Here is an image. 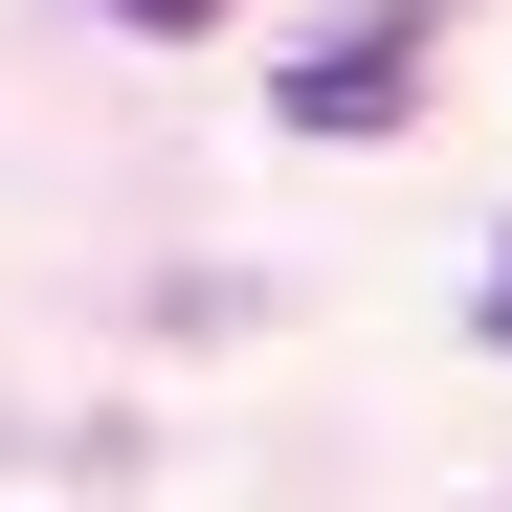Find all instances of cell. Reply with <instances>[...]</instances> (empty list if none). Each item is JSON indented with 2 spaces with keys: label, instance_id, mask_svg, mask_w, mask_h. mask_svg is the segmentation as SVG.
I'll list each match as a JSON object with an SVG mask.
<instances>
[{
  "label": "cell",
  "instance_id": "1",
  "mask_svg": "<svg viewBox=\"0 0 512 512\" xmlns=\"http://www.w3.org/2000/svg\"><path fill=\"white\" fill-rule=\"evenodd\" d=\"M268 112H290V134H401V112H423V23H334V45H290Z\"/></svg>",
  "mask_w": 512,
  "mask_h": 512
},
{
  "label": "cell",
  "instance_id": "2",
  "mask_svg": "<svg viewBox=\"0 0 512 512\" xmlns=\"http://www.w3.org/2000/svg\"><path fill=\"white\" fill-rule=\"evenodd\" d=\"M112 23H156V45H201V23H223V0H112Z\"/></svg>",
  "mask_w": 512,
  "mask_h": 512
},
{
  "label": "cell",
  "instance_id": "3",
  "mask_svg": "<svg viewBox=\"0 0 512 512\" xmlns=\"http://www.w3.org/2000/svg\"><path fill=\"white\" fill-rule=\"evenodd\" d=\"M490 357H512V245H490Z\"/></svg>",
  "mask_w": 512,
  "mask_h": 512
}]
</instances>
